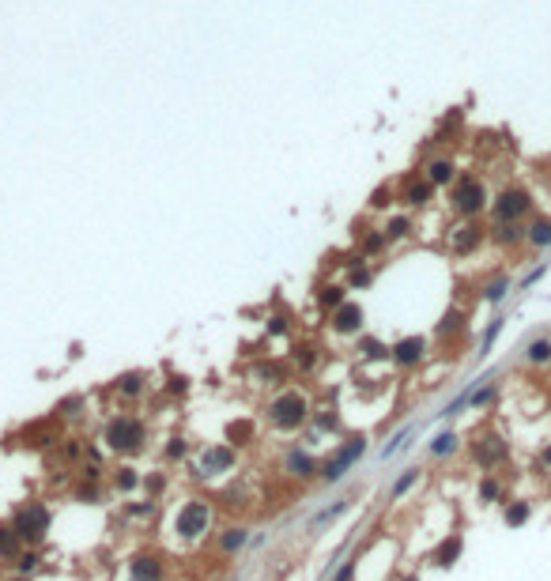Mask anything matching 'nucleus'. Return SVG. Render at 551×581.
Wrapping results in <instances>:
<instances>
[{"label": "nucleus", "instance_id": "5", "mask_svg": "<svg viewBox=\"0 0 551 581\" xmlns=\"http://www.w3.org/2000/svg\"><path fill=\"white\" fill-rule=\"evenodd\" d=\"M212 506L208 502H201V498H189L185 506H178V513H174V521H170V529H174V536L178 540H185V544H196V540H204L208 536V529H212Z\"/></svg>", "mask_w": 551, "mask_h": 581}, {"label": "nucleus", "instance_id": "35", "mask_svg": "<svg viewBox=\"0 0 551 581\" xmlns=\"http://www.w3.org/2000/svg\"><path fill=\"white\" fill-rule=\"evenodd\" d=\"M480 502H502V479L494 472H487L480 479Z\"/></svg>", "mask_w": 551, "mask_h": 581}, {"label": "nucleus", "instance_id": "6", "mask_svg": "<svg viewBox=\"0 0 551 581\" xmlns=\"http://www.w3.org/2000/svg\"><path fill=\"white\" fill-rule=\"evenodd\" d=\"M362 453H367V438H362V434L344 438V442L321 460V479H325V484H340V479H344L351 468L362 460Z\"/></svg>", "mask_w": 551, "mask_h": 581}, {"label": "nucleus", "instance_id": "16", "mask_svg": "<svg viewBox=\"0 0 551 581\" xmlns=\"http://www.w3.org/2000/svg\"><path fill=\"white\" fill-rule=\"evenodd\" d=\"M148 370H125V374H117L114 378V393L117 397H125V400H140L148 393Z\"/></svg>", "mask_w": 551, "mask_h": 581}, {"label": "nucleus", "instance_id": "14", "mask_svg": "<svg viewBox=\"0 0 551 581\" xmlns=\"http://www.w3.org/2000/svg\"><path fill=\"white\" fill-rule=\"evenodd\" d=\"M129 577L132 581H162L167 577V566H162V558L155 551H140L129 558Z\"/></svg>", "mask_w": 551, "mask_h": 581}, {"label": "nucleus", "instance_id": "36", "mask_svg": "<svg viewBox=\"0 0 551 581\" xmlns=\"http://www.w3.org/2000/svg\"><path fill=\"white\" fill-rule=\"evenodd\" d=\"M355 352L362 359H389V347L381 344V340H374V336H359V347Z\"/></svg>", "mask_w": 551, "mask_h": 581}, {"label": "nucleus", "instance_id": "1", "mask_svg": "<svg viewBox=\"0 0 551 581\" xmlns=\"http://www.w3.org/2000/svg\"><path fill=\"white\" fill-rule=\"evenodd\" d=\"M264 419H268V426L276 434H299L302 426L314 419V404H310V397H306V389L288 385V389H280L268 400Z\"/></svg>", "mask_w": 551, "mask_h": 581}, {"label": "nucleus", "instance_id": "7", "mask_svg": "<svg viewBox=\"0 0 551 581\" xmlns=\"http://www.w3.org/2000/svg\"><path fill=\"white\" fill-rule=\"evenodd\" d=\"M525 215H533V193L521 185H510L494 196L491 204V223H525Z\"/></svg>", "mask_w": 551, "mask_h": 581}, {"label": "nucleus", "instance_id": "31", "mask_svg": "<svg viewBox=\"0 0 551 581\" xmlns=\"http://www.w3.org/2000/svg\"><path fill=\"white\" fill-rule=\"evenodd\" d=\"M457 445H461V438H457L454 431H442V434H434V442L427 445V453H431L434 460H442V457H449V453H457Z\"/></svg>", "mask_w": 551, "mask_h": 581}, {"label": "nucleus", "instance_id": "56", "mask_svg": "<svg viewBox=\"0 0 551 581\" xmlns=\"http://www.w3.org/2000/svg\"><path fill=\"white\" fill-rule=\"evenodd\" d=\"M12 581H27V577H23V574H16V577H12Z\"/></svg>", "mask_w": 551, "mask_h": 581}, {"label": "nucleus", "instance_id": "25", "mask_svg": "<svg viewBox=\"0 0 551 581\" xmlns=\"http://www.w3.org/2000/svg\"><path fill=\"white\" fill-rule=\"evenodd\" d=\"M19 551H23V540H19L16 525H0V563H16Z\"/></svg>", "mask_w": 551, "mask_h": 581}, {"label": "nucleus", "instance_id": "18", "mask_svg": "<svg viewBox=\"0 0 551 581\" xmlns=\"http://www.w3.org/2000/svg\"><path fill=\"white\" fill-rule=\"evenodd\" d=\"M249 378L257 381V385H283V381H288V366H283L280 359H261V363H253Z\"/></svg>", "mask_w": 551, "mask_h": 581}, {"label": "nucleus", "instance_id": "39", "mask_svg": "<svg viewBox=\"0 0 551 581\" xmlns=\"http://www.w3.org/2000/svg\"><path fill=\"white\" fill-rule=\"evenodd\" d=\"M415 484H420V468H404V476L393 484L389 495H393V498H401V495H408V491H412Z\"/></svg>", "mask_w": 551, "mask_h": 581}, {"label": "nucleus", "instance_id": "12", "mask_svg": "<svg viewBox=\"0 0 551 581\" xmlns=\"http://www.w3.org/2000/svg\"><path fill=\"white\" fill-rule=\"evenodd\" d=\"M389 359H393V366H401V370L420 366L427 359V336H401L389 347Z\"/></svg>", "mask_w": 551, "mask_h": 581}, {"label": "nucleus", "instance_id": "33", "mask_svg": "<svg viewBox=\"0 0 551 581\" xmlns=\"http://www.w3.org/2000/svg\"><path fill=\"white\" fill-rule=\"evenodd\" d=\"M114 487L121 491V495H129V491H136V487H144V476H140L136 472V468H117V472H114Z\"/></svg>", "mask_w": 551, "mask_h": 581}, {"label": "nucleus", "instance_id": "3", "mask_svg": "<svg viewBox=\"0 0 551 581\" xmlns=\"http://www.w3.org/2000/svg\"><path fill=\"white\" fill-rule=\"evenodd\" d=\"M487 185H483L476 174H457V181L449 185V208L461 219H476L483 208H487Z\"/></svg>", "mask_w": 551, "mask_h": 581}, {"label": "nucleus", "instance_id": "48", "mask_svg": "<svg viewBox=\"0 0 551 581\" xmlns=\"http://www.w3.org/2000/svg\"><path fill=\"white\" fill-rule=\"evenodd\" d=\"M499 333H502V317H494V321L487 325V333H483V344H480V355H483V352H487V347L494 344V336H499Z\"/></svg>", "mask_w": 551, "mask_h": 581}, {"label": "nucleus", "instance_id": "53", "mask_svg": "<svg viewBox=\"0 0 551 581\" xmlns=\"http://www.w3.org/2000/svg\"><path fill=\"white\" fill-rule=\"evenodd\" d=\"M268 333H288V325H283V317H272V325H268Z\"/></svg>", "mask_w": 551, "mask_h": 581}, {"label": "nucleus", "instance_id": "24", "mask_svg": "<svg viewBox=\"0 0 551 581\" xmlns=\"http://www.w3.org/2000/svg\"><path fill=\"white\" fill-rule=\"evenodd\" d=\"M374 283V272L367 265V257H351L348 260V291H359V287H370Z\"/></svg>", "mask_w": 551, "mask_h": 581}, {"label": "nucleus", "instance_id": "27", "mask_svg": "<svg viewBox=\"0 0 551 581\" xmlns=\"http://www.w3.org/2000/svg\"><path fill=\"white\" fill-rule=\"evenodd\" d=\"M525 242L533 249H547L551 246V219H533L525 227Z\"/></svg>", "mask_w": 551, "mask_h": 581}, {"label": "nucleus", "instance_id": "26", "mask_svg": "<svg viewBox=\"0 0 551 581\" xmlns=\"http://www.w3.org/2000/svg\"><path fill=\"white\" fill-rule=\"evenodd\" d=\"M533 517V506H528L525 498H510L502 506V521H506V529H521V525Z\"/></svg>", "mask_w": 551, "mask_h": 581}, {"label": "nucleus", "instance_id": "38", "mask_svg": "<svg viewBox=\"0 0 551 581\" xmlns=\"http://www.w3.org/2000/svg\"><path fill=\"white\" fill-rule=\"evenodd\" d=\"M457 328H465V313H461V310H446V317L438 321L434 333L438 336H449V333H457Z\"/></svg>", "mask_w": 551, "mask_h": 581}, {"label": "nucleus", "instance_id": "40", "mask_svg": "<svg viewBox=\"0 0 551 581\" xmlns=\"http://www.w3.org/2000/svg\"><path fill=\"white\" fill-rule=\"evenodd\" d=\"M185 453H189V442H185L182 434H174V438H167V449H162V457L167 460H182Z\"/></svg>", "mask_w": 551, "mask_h": 581}, {"label": "nucleus", "instance_id": "54", "mask_svg": "<svg viewBox=\"0 0 551 581\" xmlns=\"http://www.w3.org/2000/svg\"><path fill=\"white\" fill-rule=\"evenodd\" d=\"M540 276H544V268H533V272H528V276H525V287H533V283H536Z\"/></svg>", "mask_w": 551, "mask_h": 581}, {"label": "nucleus", "instance_id": "30", "mask_svg": "<svg viewBox=\"0 0 551 581\" xmlns=\"http://www.w3.org/2000/svg\"><path fill=\"white\" fill-rule=\"evenodd\" d=\"M253 434H257V426H253L249 419H235V423H227V445H249L253 442Z\"/></svg>", "mask_w": 551, "mask_h": 581}, {"label": "nucleus", "instance_id": "45", "mask_svg": "<svg viewBox=\"0 0 551 581\" xmlns=\"http://www.w3.org/2000/svg\"><path fill=\"white\" fill-rule=\"evenodd\" d=\"M162 487H167V476H159V472H151V476H144V491H148V498H155V495H162Z\"/></svg>", "mask_w": 551, "mask_h": 581}, {"label": "nucleus", "instance_id": "23", "mask_svg": "<svg viewBox=\"0 0 551 581\" xmlns=\"http://www.w3.org/2000/svg\"><path fill=\"white\" fill-rule=\"evenodd\" d=\"M291 363L299 366V374H314L317 363H321V352H317V344H310V340H302V344L295 347Z\"/></svg>", "mask_w": 551, "mask_h": 581}, {"label": "nucleus", "instance_id": "51", "mask_svg": "<svg viewBox=\"0 0 551 581\" xmlns=\"http://www.w3.org/2000/svg\"><path fill=\"white\" fill-rule=\"evenodd\" d=\"M76 498H80V502H98V487H95V484H91V487L83 484L80 491H76Z\"/></svg>", "mask_w": 551, "mask_h": 581}, {"label": "nucleus", "instance_id": "55", "mask_svg": "<svg viewBox=\"0 0 551 581\" xmlns=\"http://www.w3.org/2000/svg\"><path fill=\"white\" fill-rule=\"evenodd\" d=\"M404 581H420V577H415V574H408V577H404Z\"/></svg>", "mask_w": 551, "mask_h": 581}, {"label": "nucleus", "instance_id": "42", "mask_svg": "<svg viewBox=\"0 0 551 581\" xmlns=\"http://www.w3.org/2000/svg\"><path fill=\"white\" fill-rule=\"evenodd\" d=\"M393 200H396V189H393V185H381V189H374L370 208H374V212H381V208H389Z\"/></svg>", "mask_w": 551, "mask_h": 581}, {"label": "nucleus", "instance_id": "11", "mask_svg": "<svg viewBox=\"0 0 551 581\" xmlns=\"http://www.w3.org/2000/svg\"><path fill=\"white\" fill-rule=\"evenodd\" d=\"M483 238H487V230H483L476 219H465L461 227L449 230V253H457V257L476 253V249L483 246Z\"/></svg>", "mask_w": 551, "mask_h": 581}, {"label": "nucleus", "instance_id": "32", "mask_svg": "<svg viewBox=\"0 0 551 581\" xmlns=\"http://www.w3.org/2000/svg\"><path fill=\"white\" fill-rule=\"evenodd\" d=\"M525 363H533V366H547L551 363V340L547 336H540V340H533V344L525 347Z\"/></svg>", "mask_w": 551, "mask_h": 581}, {"label": "nucleus", "instance_id": "52", "mask_svg": "<svg viewBox=\"0 0 551 581\" xmlns=\"http://www.w3.org/2000/svg\"><path fill=\"white\" fill-rule=\"evenodd\" d=\"M540 468H551V442L540 449Z\"/></svg>", "mask_w": 551, "mask_h": 581}, {"label": "nucleus", "instance_id": "44", "mask_svg": "<svg viewBox=\"0 0 551 581\" xmlns=\"http://www.w3.org/2000/svg\"><path fill=\"white\" fill-rule=\"evenodd\" d=\"M348 510V498H340V502H333V506H325L321 513L314 517V525H325V521H333V517H340V513Z\"/></svg>", "mask_w": 551, "mask_h": 581}, {"label": "nucleus", "instance_id": "37", "mask_svg": "<svg viewBox=\"0 0 551 581\" xmlns=\"http://www.w3.org/2000/svg\"><path fill=\"white\" fill-rule=\"evenodd\" d=\"M314 426H317V431L336 434V431H340V415H336L333 408H317V412H314Z\"/></svg>", "mask_w": 551, "mask_h": 581}, {"label": "nucleus", "instance_id": "10", "mask_svg": "<svg viewBox=\"0 0 551 581\" xmlns=\"http://www.w3.org/2000/svg\"><path fill=\"white\" fill-rule=\"evenodd\" d=\"M396 200H401L404 208H427L434 200V185L427 181V174H408V178L396 185Z\"/></svg>", "mask_w": 551, "mask_h": 581}, {"label": "nucleus", "instance_id": "4", "mask_svg": "<svg viewBox=\"0 0 551 581\" xmlns=\"http://www.w3.org/2000/svg\"><path fill=\"white\" fill-rule=\"evenodd\" d=\"M16 532H19V540H23L27 547H38V544H46V536L53 529V510L46 506V502H23V506L16 510Z\"/></svg>", "mask_w": 551, "mask_h": 581}, {"label": "nucleus", "instance_id": "41", "mask_svg": "<svg viewBox=\"0 0 551 581\" xmlns=\"http://www.w3.org/2000/svg\"><path fill=\"white\" fill-rule=\"evenodd\" d=\"M155 513V498H148V502H129L125 506V517H132V521H144V517H151Z\"/></svg>", "mask_w": 551, "mask_h": 581}, {"label": "nucleus", "instance_id": "47", "mask_svg": "<svg viewBox=\"0 0 551 581\" xmlns=\"http://www.w3.org/2000/svg\"><path fill=\"white\" fill-rule=\"evenodd\" d=\"M491 400H494V385H483V389H476V393L468 397L472 408H483V404H491Z\"/></svg>", "mask_w": 551, "mask_h": 581}, {"label": "nucleus", "instance_id": "8", "mask_svg": "<svg viewBox=\"0 0 551 581\" xmlns=\"http://www.w3.org/2000/svg\"><path fill=\"white\" fill-rule=\"evenodd\" d=\"M468 453L483 472H494V468H502L506 460H510V445H506L499 434H480L476 442L468 445Z\"/></svg>", "mask_w": 551, "mask_h": 581}, {"label": "nucleus", "instance_id": "28", "mask_svg": "<svg viewBox=\"0 0 551 581\" xmlns=\"http://www.w3.org/2000/svg\"><path fill=\"white\" fill-rule=\"evenodd\" d=\"M381 230H385V238H389V242H404V238H412L415 223H412V215H389Z\"/></svg>", "mask_w": 551, "mask_h": 581}, {"label": "nucleus", "instance_id": "21", "mask_svg": "<svg viewBox=\"0 0 551 581\" xmlns=\"http://www.w3.org/2000/svg\"><path fill=\"white\" fill-rule=\"evenodd\" d=\"M314 302L321 306L325 313H333L336 306L348 302V283H317V287H314Z\"/></svg>", "mask_w": 551, "mask_h": 581}, {"label": "nucleus", "instance_id": "29", "mask_svg": "<svg viewBox=\"0 0 551 581\" xmlns=\"http://www.w3.org/2000/svg\"><path fill=\"white\" fill-rule=\"evenodd\" d=\"M491 238L499 246H517V242H525V227L521 223H491Z\"/></svg>", "mask_w": 551, "mask_h": 581}, {"label": "nucleus", "instance_id": "34", "mask_svg": "<svg viewBox=\"0 0 551 581\" xmlns=\"http://www.w3.org/2000/svg\"><path fill=\"white\" fill-rule=\"evenodd\" d=\"M38 563H42V551H38V547H30V551H19L16 555L12 570H16V574H23V577H30L38 570Z\"/></svg>", "mask_w": 551, "mask_h": 581}, {"label": "nucleus", "instance_id": "49", "mask_svg": "<svg viewBox=\"0 0 551 581\" xmlns=\"http://www.w3.org/2000/svg\"><path fill=\"white\" fill-rule=\"evenodd\" d=\"M408 434H412V431H401V434L393 438V442H385V445H381V457H393L401 445H408Z\"/></svg>", "mask_w": 551, "mask_h": 581}, {"label": "nucleus", "instance_id": "22", "mask_svg": "<svg viewBox=\"0 0 551 581\" xmlns=\"http://www.w3.org/2000/svg\"><path fill=\"white\" fill-rule=\"evenodd\" d=\"M215 544H219V551H223V555H238L242 547L249 544V529H246V525H227V529L219 532Z\"/></svg>", "mask_w": 551, "mask_h": 581}, {"label": "nucleus", "instance_id": "13", "mask_svg": "<svg viewBox=\"0 0 551 581\" xmlns=\"http://www.w3.org/2000/svg\"><path fill=\"white\" fill-rule=\"evenodd\" d=\"M362 325H367V313H362L359 302H344L328 313V328H333L336 336H359Z\"/></svg>", "mask_w": 551, "mask_h": 581}, {"label": "nucleus", "instance_id": "2", "mask_svg": "<svg viewBox=\"0 0 551 581\" xmlns=\"http://www.w3.org/2000/svg\"><path fill=\"white\" fill-rule=\"evenodd\" d=\"M148 442V423L140 415H114L102 426V445L117 457H136Z\"/></svg>", "mask_w": 551, "mask_h": 581}, {"label": "nucleus", "instance_id": "46", "mask_svg": "<svg viewBox=\"0 0 551 581\" xmlns=\"http://www.w3.org/2000/svg\"><path fill=\"white\" fill-rule=\"evenodd\" d=\"M83 397H64L61 404H57V415H80V408H83Z\"/></svg>", "mask_w": 551, "mask_h": 581}, {"label": "nucleus", "instance_id": "17", "mask_svg": "<svg viewBox=\"0 0 551 581\" xmlns=\"http://www.w3.org/2000/svg\"><path fill=\"white\" fill-rule=\"evenodd\" d=\"M461 551H465V536H461V532H449L446 540L431 551V563H434L438 570H449V566L461 558Z\"/></svg>", "mask_w": 551, "mask_h": 581}, {"label": "nucleus", "instance_id": "43", "mask_svg": "<svg viewBox=\"0 0 551 581\" xmlns=\"http://www.w3.org/2000/svg\"><path fill=\"white\" fill-rule=\"evenodd\" d=\"M506 287H510V283H506L502 276L491 280L487 287H483V299H487V302H502V299H506Z\"/></svg>", "mask_w": 551, "mask_h": 581}, {"label": "nucleus", "instance_id": "15", "mask_svg": "<svg viewBox=\"0 0 551 581\" xmlns=\"http://www.w3.org/2000/svg\"><path fill=\"white\" fill-rule=\"evenodd\" d=\"M283 472L295 476V479H314L321 476V465L314 460V453H306V449H288V457H283Z\"/></svg>", "mask_w": 551, "mask_h": 581}, {"label": "nucleus", "instance_id": "20", "mask_svg": "<svg viewBox=\"0 0 551 581\" xmlns=\"http://www.w3.org/2000/svg\"><path fill=\"white\" fill-rule=\"evenodd\" d=\"M355 242H359V257H367V260H374L378 253H385L393 242L385 238V230L378 227V230H359L355 227Z\"/></svg>", "mask_w": 551, "mask_h": 581}, {"label": "nucleus", "instance_id": "9", "mask_svg": "<svg viewBox=\"0 0 551 581\" xmlns=\"http://www.w3.org/2000/svg\"><path fill=\"white\" fill-rule=\"evenodd\" d=\"M235 460H238L235 445H219V442H212V445H204V449H201V457H196V476H201V479L223 476V472H230V468H235Z\"/></svg>", "mask_w": 551, "mask_h": 581}, {"label": "nucleus", "instance_id": "50", "mask_svg": "<svg viewBox=\"0 0 551 581\" xmlns=\"http://www.w3.org/2000/svg\"><path fill=\"white\" fill-rule=\"evenodd\" d=\"M355 566H359L355 558H351V563H344V566L336 570V577H333V581H355Z\"/></svg>", "mask_w": 551, "mask_h": 581}, {"label": "nucleus", "instance_id": "19", "mask_svg": "<svg viewBox=\"0 0 551 581\" xmlns=\"http://www.w3.org/2000/svg\"><path fill=\"white\" fill-rule=\"evenodd\" d=\"M423 174H427V181H431L434 189H442V185L449 189V185L457 181V162L446 159V155H438V159H431V162L423 167Z\"/></svg>", "mask_w": 551, "mask_h": 581}]
</instances>
